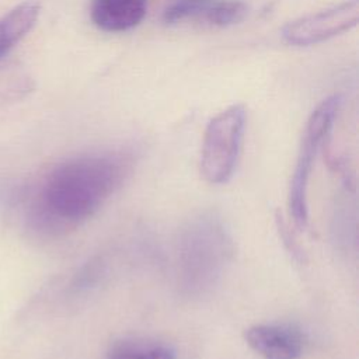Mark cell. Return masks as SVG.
Listing matches in <instances>:
<instances>
[{"instance_id": "obj_8", "label": "cell", "mask_w": 359, "mask_h": 359, "mask_svg": "<svg viewBox=\"0 0 359 359\" xmlns=\"http://www.w3.org/2000/svg\"><path fill=\"white\" fill-rule=\"evenodd\" d=\"M39 13V0H24L0 18V59L34 28Z\"/></svg>"}, {"instance_id": "obj_11", "label": "cell", "mask_w": 359, "mask_h": 359, "mask_svg": "<svg viewBox=\"0 0 359 359\" xmlns=\"http://www.w3.org/2000/svg\"><path fill=\"white\" fill-rule=\"evenodd\" d=\"M215 0H172L163 11V21L168 25L187 20L202 21Z\"/></svg>"}, {"instance_id": "obj_7", "label": "cell", "mask_w": 359, "mask_h": 359, "mask_svg": "<svg viewBox=\"0 0 359 359\" xmlns=\"http://www.w3.org/2000/svg\"><path fill=\"white\" fill-rule=\"evenodd\" d=\"M147 0H91L93 24L104 32H126L142 22Z\"/></svg>"}, {"instance_id": "obj_10", "label": "cell", "mask_w": 359, "mask_h": 359, "mask_svg": "<svg viewBox=\"0 0 359 359\" xmlns=\"http://www.w3.org/2000/svg\"><path fill=\"white\" fill-rule=\"evenodd\" d=\"M247 11V4L240 0H215L203 15L202 22L212 27H227L243 21Z\"/></svg>"}, {"instance_id": "obj_5", "label": "cell", "mask_w": 359, "mask_h": 359, "mask_svg": "<svg viewBox=\"0 0 359 359\" xmlns=\"http://www.w3.org/2000/svg\"><path fill=\"white\" fill-rule=\"evenodd\" d=\"M358 21L359 0H345L289 21L283 25L280 35L292 46H311L352 29Z\"/></svg>"}, {"instance_id": "obj_6", "label": "cell", "mask_w": 359, "mask_h": 359, "mask_svg": "<svg viewBox=\"0 0 359 359\" xmlns=\"http://www.w3.org/2000/svg\"><path fill=\"white\" fill-rule=\"evenodd\" d=\"M244 339L262 359H300L306 344L302 331L289 324L251 325Z\"/></svg>"}, {"instance_id": "obj_12", "label": "cell", "mask_w": 359, "mask_h": 359, "mask_svg": "<svg viewBox=\"0 0 359 359\" xmlns=\"http://www.w3.org/2000/svg\"><path fill=\"white\" fill-rule=\"evenodd\" d=\"M104 272V264L101 259L93 258L88 262H86L74 275L70 283V292L72 293H81L93 286L97 285V282L101 279Z\"/></svg>"}, {"instance_id": "obj_4", "label": "cell", "mask_w": 359, "mask_h": 359, "mask_svg": "<svg viewBox=\"0 0 359 359\" xmlns=\"http://www.w3.org/2000/svg\"><path fill=\"white\" fill-rule=\"evenodd\" d=\"M341 105L339 95H330L323 100L307 119L302 137L296 167L289 189V209L294 223L306 229L309 224L307 187L316 156L330 136Z\"/></svg>"}, {"instance_id": "obj_2", "label": "cell", "mask_w": 359, "mask_h": 359, "mask_svg": "<svg viewBox=\"0 0 359 359\" xmlns=\"http://www.w3.org/2000/svg\"><path fill=\"white\" fill-rule=\"evenodd\" d=\"M231 252V238L219 217L205 213L192 219L178 241V273L184 292L198 296L210 290L223 275Z\"/></svg>"}, {"instance_id": "obj_9", "label": "cell", "mask_w": 359, "mask_h": 359, "mask_svg": "<svg viewBox=\"0 0 359 359\" xmlns=\"http://www.w3.org/2000/svg\"><path fill=\"white\" fill-rule=\"evenodd\" d=\"M105 359H177V351L157 338L122 337L109 345Z\"/></svg>"}, {"instance_id": "obj_1", "label": "cell", "mask_w": 359, "mask_h": 359, "mask_svg": "<svg viewBox=\"0 0 359 359\" xmlns=\"http://www.w3.org/2000/svg\"><path fill=\"white\" fill-rule=\"evenodd\" d=\"M126 163L116 154L95 153L56 164L28 199L31 224L60 233L93 217L121 187Z\"/></svg>"}, {"instance_id": "obj_3", "label": "cell", "mask_w": 359, "mask_h": 359, "mask_svg": "<svg viewBox=\"0 0 359 359\" xmlns=\"http://www.w3.org/2000/svg\"><path fill=\"white\" fill-rule=\"evenodd\" d=\"M245 122V107L234 104L216 114L206 125L199 167L209 184H226L233 177L243 147Z\"/></svg>"}]
</instances>
